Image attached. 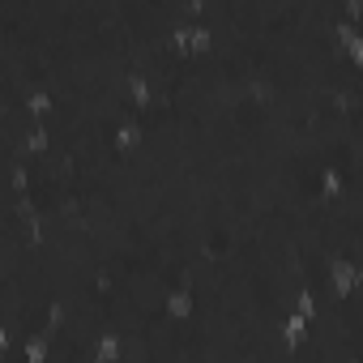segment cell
I'll return each instance as SVG.
<instances>
[{"label": "cell", "mask_w": 363, "mask_h": 363, "mask_svg": "<svg viewBox=\"0 0 363 363\" xmlns=\"http://www.w3.org/2000/svg\"><path fill=\"white\" fill-rule=\"evenodd\" d=\"M337 43H342L354 60H363V30H359V26H337Z\"/></svg>", "instance_id": "obj_1"}, {"label": "cell", "mask_w": 363, "mask_h": 363, "mask_svg": "<svg viewBox=\"0 0 363 363\" xmlns=\"http://www.w3.org/2000/svg\"><path fill=\"white\" fill-rule=\"evenodd\" d=\"M206 39H210L206 26H179L175 30V43H184V48H206Z\"/></svg>", "instance_id": "obj_2"}]
</instances>
